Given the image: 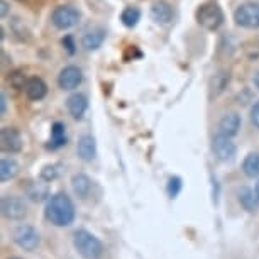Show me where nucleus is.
I'll use <instances>...</instances> for the list:
<instances>
[{
    "instance_id": "obj_1",
    "label": "nucleus",
    "mask_w": 259,
    "mask_h": 259,
    "mask_svg": "<svg viewBox=\"0 0 259 259\" xmlns=\"http://www.w3.org/2000/svg\"><path fill=\"white\" fill-rule=\"evenodd\" d=\"M45 215L53 226L56 227H68L75 222L76 212L71 198L66 193H56L48 200Z\"/></svg>"
},
{
    "instance_id": "obj_2",
    "label": "nucleus",
    "mask_w": 259,
    "mask_h": 259,
    "mask_svg": "<svg viewBox=\"0 0 259 259\" xmlns=\"http://www.w3.org/2000/svg\"><path fill=\"white\" fill-rule=\"evenodd\" d=\"M73 246L83 259H100L105 251L100 239L85 229H80L73 234Z\"/></svg>"
},
{
    "instance_id": "obj_3",
    "label": "nucleus",
    "mask_w": 259,
    "mask_h": 259,
    "mask_svg": "<svg viewBox=\"0 0 259 259\" xmlns=\"http://www.w3.org/2000/svg\"><path fill=\"white\" fill-rule=\"evenodd\" d=\"M197 21L202 27L208 29V31H215V29H219L222 26L224 12H222V9L213 2L203 4L197 12Z\"/></svg>"
},
{
    "instance_id": "obj_4",
    "label": "nucleus",
    "mask_w": 259,
    "mask_h": 259,
    "mask_svg": "<svg viewBox=\"0 0 259 259\" xmlns=\"http://www.w3.org/2000/svg\"><path fill=\"white\" fill-rule=\"evenodd\" d=\"M12 239L19 247L24 249V251H29V252L36 251L39 247V244H41V236H39V232L32 226L17 227L16 231H14Z\"/></svg>"
},
{
    "instance_id": "obj_5",
    "label": "nucleus",
    "mask_w": 259,
    "mask_h": 259,
    "mask_svg": "<svg viewBox=\"0 0 259 259\" xmlns=\"http://www.w3.org/2000/svg\"><path fill=\"white\" fill-rule=\"evenodd\" d=\"M234 19H236L237 26H242L247 29L259 27V4H254V2L242 4V6L234 12Z\"/></svg>"
},
{
    "instance_id": "obj_6",
    "label": "nucleus",
    "mask_w": 259,
    "mask_h": 259,
    "mask_svg": "<svg viewBox=\"0 0 259 259\" xmlns=\"http://www.w3.org/2000/svg\"><path fill=\"white\" fill-rule=\"evenodd\" d=\"M51 21L58 29H70L73 26H76L78 21H80V12L71 6H61L55 9Z\"/></svg>"
},
{
    "instance_id": "obj_7",
    "label": "nucleus",
    "mask_w": 259,
    "mask_h": 259,
    "mask_svg": "<svg viewBox=\"0 0 259 259\" xmlns=\"http://www.w3.org/2000/svg\"><path fill=\"white\" fill-rule=\"evenodd\" d=\"M2 215L7 221H22L27 215V205L19 197L2 198Z\"/></svg>"
},
{
    "instance_id": "obj_8",
    "label": "nucleus",
    "mask_w": 259,
    "mask_h": 259,
    "mask_svg": "<svg viewBox=\"0 0 259 259\" xmlns=\"http://www.w3.org/2000/svg\"><path fill=\"white\" fill-rule=\"evenodd\" d=\"M212 149H213V154L221 161H226V163L236 158V153H237V148H236V144L232 143V139L221 133L212 139Z\"/></svg>"
},
{
    "instance_id": "obj_9",
    "label": "nucleus",
    "mask_w": 259,
    "mask_h": 259,
    "mask_svg": "<svg viewBox=\"0 0 259 259\" xmlns=\"http://www.w3.org/2000/svg\"><path fill=\"white\" fill-rule=\"evenodd\" d=\"M0 148L4 153H21L22 149V138L21 133L14 127H4L0 131Z\"/></svg>"
},
{
    "instance_id": "obj_10",
    "label": "nucleus",
    "mask_w": 259,
    "mask_h": 259,
    "mask_svg": "<svg viewBox=\"0 0 259 259\" xmlns=\"http://www.w3.org/2000/svg\"><path fill=\"white\" fill-rule=\"evenodd\" d=\"M81 80H83L81 70L76 66H66L65 70L60 73V76H58V83H60V87L63 90L76 89L81 83Z\"/></svg>"
},
{
    "instance_id": "obj_11",
    "label": "nucleus",
    "mask_w": 259,
    "mask_h": 259,
    "mask_svg": "<svg viewBox=\"0 0 259 259\" xmlns=\"http://www.w3.org/2000/svg\"><path fill=\"white\" fill-rule=\"evenodd\" d=\"M66 107H68V112L71 114L73 119H78V120H80L81 117L85 115L87 109H89V102H87L85 95L75 94V95H71L70 99H68Z\"/></svg>"
},
{
    "instance_id": "obj_12",
    "label": "nucleus",
    "mask_w": 259,
    "mask_h": 259,
    "mask_svg": "<svg viewBox=\"0 0 259 259\" xmlns=\"http://www.w3.org/2000/svg\"><path fill=\"white\" fill-rule=\"evenodd\" d=\"M78 156L83 161H92L95 159L97 156V143L92 136H81L80 141H78Z\"/></svg>"
},
{
    "instance_id": "obj_13",
    "label": "nucleus",
    "mask_w": 259,
    "mask_h": 259,
    "mask_svg": "<svg viewBox=\"0 0 259 259\" xmlns=\"http://www.w3.org/2000/svg\"><path fill=\"white\" fill-rule=\"evenodd\" d=\"M24 90H26L27 97L31 100H41L46 97V92H48V87L46 83L41 80V78L34 76V78H29L26 87H24Z\"/></svg>"
},
{
    "instance_id": "obj_14",
    "label": "nucleus",
    "mask_w": 259,
    "mask_h": 259,
    "mask_svg": "<svg viewBox=\"0 0 259 259\" xmlns=\"http://www.w3.org/2000/svg\"><path fill=\"white\" fill-rule=\"evenodd\" d=\"M239 129H241V117H239V114H229L219 122V133L229 136V138H234L239 133Z\"/></svg>"
},
{
    "instance_id": "obj_15",
    "label": "nucleus",
    "mask_w": 259,
    "mask_h": 259,
    "mask_svg": "<svg viewBox=\"0 0 259 259\" xmlns=\"http://www.w3.org/2000/svg\"><path fill=\"white\" fill-rule=\"evenodd\" d=\"M151 17L158 24H168L173 19V9L166 2H156L151 9Z\"/></svg>"
},
{
    "instance_id": "obj_16",
    "label": "nucleus",
    "mask_w": 259,
    "mask_h": 259,
    "mask_svg": "<svg viewBox=\"0 0 259 259\" xmlns=\"http://www.w3.org/2000/svg\"><path fill=\"white\" fill-rule=\"evenodd\" d=\"M71 187L73 192H75L81 200H85L92 192V180L87 177V175H75L71 178Z\"/></svg>"
},
{
    "instance_id": "obj_17",
    "label": "nucleus",
    "mask_w": 259,
    "mask_h": 259,
    "mask_svg": "<svg viewBox=\"0 0 259 259\" xmlns=\"http://www.w3.org/2000/svg\"><path fill=\"white\" fill-rule=\"evenodd\" d=\"M239 202H241L244 210H247V212H251V213L259 210V197L251 188H242L241 192H239Z\"/></svg>"
},
{
    "instance_id": "obj_18",
    "label": "nucleus",
    "mask_w": 259,
    "mask_h": 259,
    "mask_svg": "<svg viewBox=\"0 0 259 259\" xmlns=\"http://www.w3.org/2000/svg\"><path fill=\"white\" fill-rule=\"evenodd\" d=\"M104 39H105V32L102 31V29H95V31H90V32H87L85 36H83L81 45H83L85 50L94 51V50H99V48L102 46Z\"/></svg>"
},
{
    "instance_id": "obj_19",
    "label": "nucleus",
    "mask_w": 259,
    "mask_h": 259,
    "mask_svg": "<svg viewBox=\"0 0 259 259\" xmlns=\"http://www.w3.org/2000/svg\"><path fill=\"white\" fill-rule=\"evenodd\" d=\"M66 127L65 124H61V122H55L53 124V129H51V141H50V146L48 148L50 149H58L61 148V146L66 144Z\"/></svg>"
},
{
    "instance_id": "obj_20",
    "label": "nucleus",
    "mask_w": 259,
    "mask_h": 259,
    "mask_svg": "<svg viewBox=\"0 0 259 259\" xmlns=\"http://www.w3.org/2000/svg\"><path fill=\"white\" fill-rule=\"evenodd\" d=\"M19 173V164L16 159H2L0 163V180L9 182V180L16 178Z\"/></svg>"
},
{
    "instance_id": "obj_21",
    "label": "nucleus",
    "mask_w": 259,
    "mask_h": 259,
    "mask_svg": "<svg viewBox=\"0 0 259 259\" xmlns=\"http://www.w3.org/2000/svg\"><path fill=\"white\" fill-rule=\"evenodd\" d=\"M242 169H244V173H246V177L257 178L259 177V154L257 153L247 154V158L244 159V163H242Z\"/></svg>"
},
{
    "instance_id": "obj_22",
    "label": "nucleus",
    "mask_w": 259,
    "mask_h": 259,
    "mask_svg": "<svg viewBox=\"0 0 259 259\" xmlns=\"http://www.w3.org/2000/svg\"><path fill=\"white\" fill-rule=\"evenodd\" d=\"M122 22H124V26L127 27H134L138 26V22L141 21V11L138 7H127L124 12H122Z\"/></svg>"
},
{
    "instance_id": "obj_23",
    "label": "nucleus",
    "mask_w": 259,
    "mask_h": 259,
    "mask_svg": "<svg viewBox=\"0 0 259 259\" xmlns=\"http://www.w3.org/2000/svg\"><path fill=\"white\" fill-rule=\"evenodd\" d=\"M27 197L32 200V202H42L48 197V187L41 183H32L31 187L27 188Z\"/></svg>"
},
{
    "instance_id": "obj_24",
    "label": "nucleus",
    "mask_w": 259,
    "mask_h": 259,
    "mask_svg": "<svg viewBox=\"0 0 259 259\" xmlns=\"http://www.w3.org/2000/svg\"><path fill=\"white\" fill-rule=\"evenodd\" d=\"M182 188H183V182H182V178L180 177H171L169 178V182H168V195H169V198H177L180 192H182Z\"/></svg>"
},
{
    "instance_id": "obj_25",
    "label": "nucleus",
    "mask_w": 259,
    "mask_h": 259,
    "mask_svg": "<svg viewBox=\"0 0 259 259\" xmlns=\"http://www.w3.org/2000/svg\"><path fill=\"white\" fill-rule=\"evenodd\" d=\"M9 80H11V85H12V87H16V89H24V87H26V83H27L26 76H24L21 71L12 73Z\"/></svg>"
},
{
    "instance_id": "obj_26",
    "label": "nucleus",
    "mask_w": 259,
    "mask_h": 259,
    "mask_svg": "<svg viewBox=\"0 0 259 259\" xmlns=\"http://www.w3.org/2000/svg\"><path fill=\"white\" fill-rule=\"evenodd\" d=\"M56 177H58V173H56L55 166H46V168L42 169V178H45L46 182H50V180H55Z\"/></svg>"
},
{
    "instance_id": "obj_27",
    "label": "nucleus",
    "mask_w": 259,
    "mask_h": 259,
    "mask_svg": "<svg viewBox=\"0 0 259 259\" xmlns=\"http://www.w3.org/2000/svg\"><path fill=\"white\" fill-rule=\"evenodd\" d=\"M251 122L254 124V127H257L259 129V102L257 104H254V107L251 109Z\"/></svg>"
},
{
    "instance_id": "obj_28",
    "label": "nucleus",
    "mask_w": 259,
    "mask_h": 259,
    "mask_svg": "<svg viewBox=\"0 0 259 259\" xmlns=\"http://www.w3.org/2000/svg\"><path fill=\"white\" fill-rule=\"evenodd\" d=\"M63 45L66 46L68 53H71V55H73V53H75V45H73V39H71L70 36H68L66 39H63Z\"/></svg>"
},
{
    "instance_id": "obj_29",
    "label": "nucleus",
    "mask_w": 259,
    "mask_h": 259,
    "mask_svg": "<svg viewBox=\"0 0 259 259\" xmlns=\"http://www.w3.org/2000/svg\"><path fill=\"white\" fill-rule=\"evenodd\" d=\"M0 6H2V12H0V16H2V17H6V16H7V11H9L7 2H6V0H2V2H0Z\"/></svg>"
},
{
    "instance_id": "obj_30",
    "label": "nucleus",
    "mask_w": 259,
    "mask_h": 259,
    "mask_svg": "<svg viewBox=\"0 0 259 259\" xmlns=\"http://www.w3.org/2000/svg\"><path fill=\"white\" fill-rule=\"evenodd\" d=\"M0 100H2V115H6V112H7V99H6V95L2 94Z\"/></svg>"
},
{
    "instance_id": "obj_31",
    "label": "nucleus",
    "mask_w": 259,
    "mask_h": 259,
    "mask_svg": "<svg viewBox=\"0 0 259 259\" xmlns=\"http://www.w3.org/2000/svg\"><path fill=\"white\" fill-rule=\"evenodd\" d=\"M254 83H256V87H257V89H259V73H257L256 76H254Z\"/></svg>"
},
{
    "instance_id": "obj_32",
    "label": "nucleus",
    "mask_w": 259,
    "mask_h": 259,
    "mask_svg": "<svg viewBox=\"0 0 259 259\" xmlns=\"http://www.w3.org/2000/svg\"><path fill=\"white\" fill-rule=\"evenodd\" d=\"M256 195H257V197H259V182L256 183Z\"/></svg>"
},
{
    "instance_id": "obj_33",
    "label": "nucleus",
    "mask_w": 259,
    "mask_h": 259,
    "mask_svg": "<svg viewBox=\"0 0 259 259\" xmlns=\"http://www.w3.org/2000/svg\"><path fill=\"white\" fill-rule=\"evenodd\" d=\"M9 259H21V257H9Z\"/></svg>"
},
{
    "instance_id": "obj_34",
    "label": "nucleus",
    "mask_w": 259,
    "mask_h": 259,
    "mask_svg": "<svg viewBox=\"0 0 259 259\" xmlns=\"http://www.w3.org/2000/svg\"><path fill=\"white\" fill-rule=\"evenodd\" d=\"M19 2H22V0H19Z\"/></svg>"
}]
</instances>
